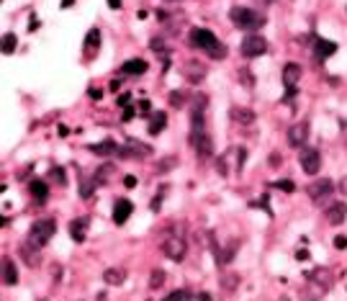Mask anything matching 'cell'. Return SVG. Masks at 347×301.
Listing matches in <instances>:
<instances>
[{
    "instance_id": "6da1fadb",
    "label": "cell",
    "mask_w": 347,
    "mask_h": 301,
    "mask_svg": "<svg viewBox=\"0 0 347 301\" xmlns=\"http://www.w3.org/2000/svg\"><path fill=\"white\" fill-rule=\"evenodd\" d=\"M190 44L203 54H208L211 60H224L227 57V47L211 33L208 29H190Z\"/></svg>"
},
{
    "instance_id": "7a4b0ae2",
    "label": "cell",
    "mask_w": 347,
    "mask_h": 301,
    "mask_svg": "<svg viewBox=\"0 0 347 301\" xmlns=\"http://www.w3.org/2000/svg\"><path fill=\"white\" fill-rule=\"evenodd\" d=\"M229 18H231V24L239 26V29H260V26H265V16L255 13L252 8H244V5H234L229 10Z\"/></svg>"
},
{
    "instance_id": "3957f363",
    "label": "cell",
    "mask_w": 347,
    "mask_h": 301,
    "mask_svg": "<svg viewBox=\"0 0 347 301\" xmlns=\"http://www.w3.org/2000/svg\"><path fill=\"white\" fill-rule=\"evenodd\" d=\"M54 232H57V224H54V219H36L29 229V242L33 247H44L52 237Z\"/></svg>"
},
{
    "instance_id": "277c9868",
    "label": "cell",
    "mask_w": 347,
    "mask_h": 301,
    "mask_svg": "<svg viewBox=\"0 0 347 301\" xmlns=\"http://www.w3.org/2000/svg\"><path fill=\"white\" fill-rule=\"evenodd\" d=\"M203 119H206V98L198 95L193 100V108H190V144H196L203 137Z\"/></svg>"
},
{
    "instance_id": "5b68a950",
    "label": "cell",
    "mask_w": 347,
    "mask_h": 301,
    "mask_svg": "<svg viewBox=\"0 0 347 301\" xmlns=\"http://www.w3.org/2000/svg\"><path fill=\"white\" fill-rule=\"evenodd\" d=\"M239 52H242V57H262V54L267 52V41L260 36V33H250V36H244L242 44H239Z\"/></svg>"
},
{
    "instance_id": "8992f818",
    "label": "cell",
    "mask_w": 347,
    "mask_h": 301,
    "mask_svg": "<svg viewBox=\"0 0 347 301\" xmlns=\"http://www.w3.org/2000/svg\"><path fill=\"white\" fill-rule=\"evenodd\" d=\"M162 252L170 260L180 263V260H185V255H188V244H185V240L180 237V234H170V237H165V242H162Z\"/></svg>"
},
{
    "instance_id": "52a82bcc",
    "label": "cell",
    "mask_w": 347,
    "mask_h": 301,
    "mask_svg": "<svg viewBox=\"0 0 347 301\" xmlns=\"http://www.w3.org/2000/svg\"><path fill=\"white\" fill-rule=\"evenodd\" d=\"M116 154H118L121 160H147L149 154H152V147H149V144L137 142V139H129L126 147H118Z\"/></svg>"
},
{
    "instance_id": "ba28073f",
    "label": "cell",
    "mask_w": 347,
    "mask_h": 301,
    "mask_svg": "<svg viewBox=\"0 0 347 301\" xmlns=\"http://www.w3.org/2000/svg\"><path fill=\"white\" fill-rule=\"evenodd\" d=\"M298 162H301V167H304V173L317 175L319 167H321V154H319L317 147H304L298 152Z\"/></svg>"
},
{
    "instance_id": "9c48e42d",
    "label": "cell",
    "mask_w": 347,
    "mask_h": 301,
    "mask_svg": "<svg viewBox=\"0 0 347 301\" xmlns=\"http://www.w3.org/2000/svg\"><path fill=\"white\" fill-rule=\"evenodd\" d=\"M306 193H309V198L314 201V204H321L324 198H329L334 193V183L329 181V178H319V181H314L306 188Z\"/></svg>"
},
{
    "instance_id": "30bf717a",
    "label": "cell",
    "mask_w": 347,
    "mask_h": 301,
    "mask_svg": "<svg viewBox=\"0 0 347 301\" xmlns=\"http://www.w3.org/2000/svg\"><path fill=\"white\" fill-rule=\"evenodd\" d=\"M286 139H288L290 147L304 150L306 147V139H309V121H298V124H293V126L288 129Z\"/></svg>"
},
{
    "instance_id": "8fae6325",
    "label": "cell",
    "mask_w": 347,
    "mask_h": 301,
    "mask_svg": "<svg viewBox=\"0 0 347 301\" xmlns=\"http://www.w3.org/2000/svg\"><path fill=\"white\" fill-rule=\"evenodd\" d=\"M324 219H327V224H332V227L345 224V219H347V204H345V201L332 204L327 211H324Z\"/></svg>"
},
{
    "instance_id": "7c38bea8",
    "label": "cell",
    "mask_w": 347,
    "mask_h": 301,
    "mask_svg": "<svg viewBox=\"0 0 347 301\" xmlns=\"http://www.w3.org/2000/svg\"><path fill=\"white\" fill-rule=\"evenodd\" d=\"M183 77H185L190 85H198V83L206 77V67L201 64V62H196V60H190V62H185V67H183Z\"/></svg>"
},
{
    "instance_id": "4fadbf2b",
    "label": "cell",
    "mask_w": 347,
    "mask_h": 301,
    "mask_svg": "<svg viewBox=\"0 0 347 301\" xmlns=\"http://www.w3.org/2000/svg\"><path fill=\"white\" fill-rule=\"evenodd\" d=\"M131 211H134L131 201L129 198H118L114 204V221H116V224H126V219L131 216Z\"/></svg>"
},
{
    "instance_id": "5bb4252c",
    "label": "cell",
    "mask_w": 347,
    "mask_h": 301,
    "mask_svg": "<svg viewBox=\"0 0 347 301\" xmlns=\"http://www.w3.org/2000/svg\"><path fill=\"white\" fill-rule=\"evenodd\" d=\"M309 283L319 286V291H329L332 288V275H329V271H324V268H317V271L309 273Z\"/></svg>"
},
{
    "instance_id": "9a60e30c",
    "label": "cell",
    "mask_w": 347,
    "mask_h": 301,
    "mask_svg": "<svg viewBox=\"0 0 347 301\" xmlns=\"http://www.w3.org/2000/svg\"><path fill=\"white\" fill-rule=\"evenodd\" d=\"M3 283L5 286H16L18 283V268L10 255H3Z\"/></svg>"
},
{
    "instance_id": "2e32d148",
    "label": "cell",
    "mask_w": 347,
    "mask_h": 301,
    "mask_svg": "<svg viewBox=\"0 0 347 301\" xmlns=\"http://www.w3.org/2000/svg\"><path fill=\"white\" fill-rule=\"evenodd\" d=\"M87 224H90V219H87V216L72 219V221H70V237H72L75 242H83L85 234H87Z\"/></svg>"
},
{
    "instance_id": "e0dca14e",
    "label": "cell",
    "mask_w": 347,
    "mask_h": 301,
    "mask_svg": "<svg viewBox=\"0 0 347 301\" xmlns=\"http://www.w3.org/2000/svg\"><path fill=\"white\" fill-rule=\"evenodd\" d=\"M229 116H231V121H234V124L250 126L252 121H255V111H250V108H239V106H231Z\"/></svg>"
},
{
    "instance_id": "ac0fdd59",
    "label": "cell",
    "mask_w": 347,
    "mask_h": 301,
    "mask_svg": "<svg viewBox=\"0 0 347 301\" xmlns=\"http://www.w3.org/2000/svg\"><path fill=\"white\" fill-rule=\"evenodd\" d=\"M301 64H296V62H288L286 67H283V85L286 88H296V83H298V77H301Z\"/></svg>"
},
{
    "instance_id": "d6986e66",
    "label": "cell",
    "mask_w": 347,
    "mask_h": 301,
    "mask_svg": "<svg viewBox=\"0 0 347 301\" xmlns=\"http://www.w3.org/2000/svg\"><path fill=\"white\" fill-rule=\"evenodd\" d=\"M98 47H100V31L90 29V31H87V36H85V60H93Z\"/></svg>"
},
{
    "instance_id": "ffe728a7",
    "label": "cell",
    "mask_w": 347,
    "mask_h": 301,
    "mask_svg": "<svg viewBox=\"0 0 347 301\" xmlns=\"http://www.w3.org/2000/svg\"><path fill=\"white\" fill-rule=\"evenodd\" d=\"M334 52H337V44H334V41H327V39H317V41H314V54H317V60H327V57H332Z\"/></svg>"
},
{
    "instance_id": "44dd1931",
    "label": "cell",
    "mask_w": 347,
    "mask_h": 301,
    "mask_svg": "<svg viewBox=\"0 0 347 301\" xmlns=\"http://www.w3.org/2000/svg\"><path fill=\"white\" fill-rule=\"evenodd\" d=\"M90 150L93 154H98V157H106V154H116L118 152V144L114 139H106V142H98V144H90Z\"/></svg>"
},
{
    "instance_id": "7402d4cb",
    "label": "cell",
    "mask_w": 347,
    "mask_h": 301,
    "mask_svg": "<svg viewBox=\"0 0 347 301\" xmlns=\"http://www.w3.org/2000/svg\"><path fill=\"white\" fill-rule=\"evenodd\" d=\"M29 193H31V198L36 201V204H44V201L49 198V188H47V183H44V181H31Z\"/></svg>"
},
{
    "instance_id": "603a6c76",
    "label": "cell",
    "mask_w": 347,
    "mask_h": 301,
    "mask_svg": "<svg viewBox=\"0 0 347 301\" xmlns=\"http://www.w3.org/2000/svg\"><path fill=\"white\" fill-rule=\"evenodd\" d=\"M193 147H196V152H198V160H208L211 154H214V142H211L208 134H203V137H201V139L193 144Z\"/></svg>"
},
{
    "instance_id": "cb8c5ba5",
    "label": "cell",
    "mask_w": 347,
    "mask_h": 301,
    "mask_svg": "<svg viewBox=\"0 0 347 301\" xmlns=\"http://www.w3.org/2000/svg\"><path fill=\"white\" fill-rule=\"evenodd\" d=\"M39 247H33L31 242H26V244H21V258H24V263L29 265V268H36L39 265V252H36Z\"/></svg>"
},
{
    "instance_id": "d4e9b609",
    "label": "cell",
    "mask_w": 347,
    "mask_h": 301,
    "mask_svg": "<svg viewBox=\"0 0 347 301\" xmlns=\"http://www.w3.org/2000/svg\"><path fill=\"white\" fill-rule=\"evenodd\" d=\"M147 60H126L124 64H121V70H124L126 75H144L147 72Z\"/></svg>"
},
{
    "instance_id": "484cf974",
    "label": "cell",
    "mask_w": 347,
    "mask_h": 301,
    "mask_svg": "<svg viewBox=\"0 0 347 301\" xmlns=\"http://www.w3.org/2000/svg\"><path fill=\"white\" fill-rule=\"evenodd\" d=\"M165 126H167V114H165V111H157V114H154V116L149 119V126H147V131L152 134V137H157V134H160Z\"/></svg>"
},
{
    "instance_id": "4316f807",
    "label": "cell",
    "mask_w": 347,
    "mask_h": 301,
    "mask_svg": "<svg viewBox=\"0 0 347 301\" xmlns=\"http://www.w3.org/2000/svg\"><path fill=\"white\" fill-rule=\"evenodd\" d=\"M114 173H116L114 165H103V167H98V170H95V178H93V181H95L98 185H106L111 178H114Z\"/></svg>"
},
{
    "instance_id": "83f0119b",
    "label": "cell",
    "mask_w": 347,
    "mask_h": 301,
    "mask_svg": "<svg viewBox=\"0 0 347 301\" xmlns=\"http://www.w3.org/2000/svg\"><path fill=\"white\" fill-rule=\"evenodd\" d=\"M124 271H118V268H108V271L103 273V281L108 283V286H121L124 283Z\"/></svg>"
},
{
    "instance_id": "f1b7e54d",
    "label": "cell",
    "mask_w": 347,
    "mask_h": 301,
    "mask_svg": "<svg viewBox=\"0 0 347 301\" xmlns=\"http://www.w3.org/2000/svg\"><path fill=\"white\" fill-rule=\"evenodd\" d=\"M165 281H167V273L157 268V271H152V275H149V288H152V291H157V288L165 286Z\"/></svg>"
},
{
    "instance_id": "f546056e",
    "label": "cell",
    "mask_w": 347,
    "mask_h": 301,
    "mask_svg": "<svg viewBox=\"0 0 347 301\" xmlns=\"http://www.w3.org/2000/svg\"><path fill=\"white\" fill-rule=\"evenodd\" d=\"M219 283H221L224 291H234V288L239 286V275H237V273H227V275H221Z\"/></svg>"
},
{
    "instance_id": "4dcf8cb0",
    "label": "cell",
    "mask_w": 347,
    "mask_h": 301,
    "mask_svg": "<svg viewBox=\"0 0 347 301\" xmlns=\"http://www.w3.org/2000/svg\"><path fill=\"white\" fill-rule=\"evenodd\" d=\"M16 47H18V36H16L13 31H8L5 36H3V52H5V54H13Z\"/></svg>"
},
{
    "instance_id": "1f68e13d",
    "label": "cell",
    "mask_w": 347,
    "mask_h": 301,
    "mask_svg": "<svg viewBox=\"0 0 347 301\" xmlns=\"http://www.w3.org/2000/svg\"><path fill=\"white\" fill-rule=\"evenodd\" d=\"M49 181H52V183H57V185H64V183H67V178H64V170H62V167H52V170H49Z\"/></svg>"
},
{
    "instance_id": "d6a6232c",
    "label": "cell",
    "mask_w": 347,
    "mask_h": 301,
    "mask_svg": "<svg viewBox=\"0 0 347 301\" xmlns=\"http://www.w3.org/2000/svg\"><path fill=\"white\" fill-rule=\"evenodd\" d=\"M177 165V157H165L157 162V173H167V170H173V167Z\"/></svg>"
},
{
    "instance_id": "836d02e7",
    "label": "cell",
    "mask_w": 347,
    "mask_h": 301,
    "mask_svg": "<svg viewBox=\"0 0 347 301\" xmlns=\"http://www.w3.org/2000/svg\"><path fill=\"white\" fill-rule=\"evenodd\" d=\"M188 299H190V294L185 291V288H177V291H173L165 301H188Z\"/></svg>"
},
{
    "instance_id": "e575fe53",
    "label": "cell",
    "mask_w": 347,
    "mask_h": 301,
    "mask_svg": "<svg viewBox=\"0 0 347 301\" xmlns=\"http://www.w3.org/2000/svg\"><path fill=\"white\" fill-rule=\"evenodd\" d=\"M185 103V93H180V90H170V106H183Z\"/></svg>"
},
{
    "instance_id": "d590c367",
    "label": "cell",
    "mask_w": 347,
    "mask_h": 301,
    "mask_svg": "<svg viewBox=\"0 0 347 301\" xmlns=\"http://www.w3.org/2000/svg\"><path fill=\"white\" fill-rule=\"evenodd\" d=\"M95 185H98L95 181H85V183H83V191H80V196H83V198L87 201V198L93 196V188H95Z\"/></svg>"
},
{
    "instance_id": "8d00e7d4",
    "label": "cell",
    "mask_w": 347,
    "mask_h": 301,
    "mask_svg": "<svg viewBox=\"0 0 347 301\" xmlns=\"http://www.w3.org/2000/svg\"><path fill=\"white\" fill-rule=\"evenodd\" d=\"M275 188H278V191H286V193H293V183H290V181H278L275 183Z\"/></svg>"
},
{
    "instance_id": "74e56055",
    "label": "cell",
    "mask_w": 347,
    "mask_h": 301,
    "mask_svg": "<svg viewBox=\"0 0 347 301\" xmlns=\"http://www.w3.org/2000/svg\"><path fill=\"white\" fill-rule=\"evenodd\" d=\"M334 247H337V250H345V247H347V237L337 234V237H334Z\"/></svg>"
},
{
    "instance_id": "f35d334b",
    "label": "cell",
    "mask_w": 347,
    "mask_h": 301,
    "mask_svg": "<svg viewBox=\"0 0 347 301\" xmlns=\"http://www.w3.org/2000/svg\"><path fill=\"white\" fill-rule=\"evenodd\" d=\"M139 116H149V100H142L139 103Z\"/></svg>"
},
{
    "instance_id": "ab89813d",
    "label": "cell",
    "mask_w": 347,
    "mask_h": 301,
    "mask_svg": "<svg viewBox=\"0 0 347 301\" xmlns=\"http://www.w3.org/2000/svg\"><path fill=\"white\" fill-rule=\"evenodd\" d=\"M129 103H131V95L129 93H121L118 95V106H129Z\"/></svg>"
},
{
    "instance_id": "60d3db41",
    "label": "cell",
    "mask_w": 347,
    "mask_h": 301,
    "mask_svg": "<svg viewBox=\"0 0 347 301\" xmlns=\"http://www.w3.org/2000/svg\"><path fill=\"white\" fill-rule=\"evenodd\" d=\"M87 95H90V98H103V90H100V88H90V90H87Z\"/></svg>"
},
{
    "instance_id": "b9f144b4",
    "label": "cell",
    "mask_w": 347,
    "mask_h": 301,
    "mask_svg": "<svg viewBox=\"0 0 347 301\" xmlns=\"http://www.w3.org/2000/svg\"><path fill=\"white\" fill-rule=\"evenodd\" d=\"M124 185H126V188H134V185H137V178H134V175H126V178H124Z\"/></svg>"
},
{
    "instance_id": "7bdbcfd3",
    "label": "cell",
    "mask_w": 347,
    "mask_h": 301,
    "mask_svg": "<svg viewBox=\"0 0 347 301\" xmlns=\"http://www.w3.org/2000/svg\"><path fill=\"white\" fill-rule=\"evenodd\" d=\"M340 191H342V193L347 196V175H345V178H342V181H340Z\"/></svg>"
},
{
    "instance_id": "ee69618b",
    "label": "cell",
    "mask_w": 347,
    "mask_h": 301,
    "mask_svg": "<svg viewBox=\"0 0 347 301\" xmlns=\"http://www.w3.org/2000/svg\"><path fill=\"white\" fill-rule=\"evenodd\" d=\"M160 204H162V196H157V198L152 201V211H157V209H160Z\"/></svg>"
},
{
    "instance_id": "f6af8a7d",
    "label": "cell",
    "mask_w": 347,
    "mask_h": 301,
    "mask_svg": "<svg viewBox=\"0 0 347 301\" xmlns=\"http://www.w3.org/2000/svg\"><path fill=\"white\" fill-rule=\"evenodd\" d=\"M296 258H298V260H306V258H309V252H306V250H298V252H296Z\"/></svg>"
},
{
    "instance_id": "bcb514c9",
    "label": "cell",
    "mask_w": 347,
    "mask_h": 301,
    "mask_svg": "<svg viewBox=\"0 0 347 301\" xmlns=\"http://www.w3.org/2000/svg\"><path fill=\"white\" fill-rule=\"evenodd\" d=\"M108 5L114 8V10H118V8H121V0H108Z\"/></svg>"
},
{
    "instance_id": "7dc6e473",
    "label": "cell",
    "mask_w": 347,
    "mask_h": 301,
    "mask_svg": "<svg viewBox=\"0 0 347 301\" xmlns=\"http://www.w3.org/2000/svg\"><path fill=\"white\" fill-rule=\"evenodd\" d=\"M129 119H134V108H126V114H124V121H129Z\"/></svg>"
},
{
    "instance_id": "c3c4849f",
    "label": "cell",
    "mask_w": 347,
    "mask_h": 301,
    "mask_svg": "<svg viewBox=\"0 0 347 301\" xmlns=\"http://www.w3.org/2000/svg\"><path fill=\"white\" fill-rule=\"evenodd\" d=\"M198 301H211V294H198Z\"/></svg>"
},
{
    "instance_id": "681fc988",
    "label": "cell",
    "mask_w": 347,
    "mask_h": 301,
    "mask_svg": "<svg viewBox=\"0 0 347 301\" xmlns=\"http://www.w3.org/2000/svg\"><path fill=\"white\" fill-rule=\"evenodd\" d=\"M72 3H75V0H62V8H70Z\"/></svg>"
},
{
    "instance_id": "f907efd6",
    "label": "cell",
    "mask_w": 347,
    "mask_h": 301,
    "mask_svg": "<svg viewBox=\"0 0 347 301\" xmlns=\"http://www.w3.org/2000/svg\"><path fill=\"white\" fill-rule=\"evenodd\" d=\"M265 3H275V0H265Z\"/></svg>"
}]
</instances>
